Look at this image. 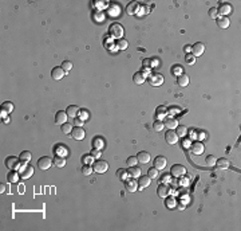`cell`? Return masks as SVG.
Segmentation results:
<instances>
[{"mask_svg":"<svg viewBox=\"0 0 241 231\" xmlns=\"http://www.w3.org/2000/svg\"><path fill=\"white\" fill-rule=\"evenodd\" d=\"M2 109H3L4 112H7V113H11V112L14 110V104H12V102H8V101H7V102H3Z\"/></svg>","mask_w":241,"mask_h":231,"instance_id":"d6a6232c","label":"cell"},{"mask_svg":"<svg viewBox=\"0 0 241 231\" xmlns=\"http://www.w3.org/2000/svg\"><path fill=\"white\" fill-rule=\"evenodd\" d=\"M51 165H52V160H51L48 156H43V157H40V159L38 160V168H39V169H42V171L50 169Z\"/></svg>","mask_w":241,"mask_h":231,"instance_id":"3957f363","label":"cell"},{"mask_svg":"<svg viewBox=\"0 0 241 231\" xmlns=\"http://www.w3.org/2000/svg\"><path fill=\"white\" fill-rule=\"evenodd\" d=\"M166 206H168L169 208L176 207V206H177V201H176V199H174V197H169V199L166 200Z\"/></svg>","mask_w":241,"mask_h":231,"instance_id":"ee69618b","label":"cell"},{"mask_svg":"<svg viewBox=\"0 0 241 231\" xmlns=\"http://www.w3.org/2000/svg\"><path fill=\"white\" fill-rule=\"evenodd\" d=\"M67 113L63 112V110H59L56 112V116H55V124L56 125H63V124L67 122Z\"/></svg>","mask_w":241,"mask_h":231,"instance_id":"4fadbf2b","label":"cell"},{"mask_svg":"<svg viewBox=\"0 0 241 231\" xmlns=\"http://www.w3.org/2000/svg\"><path fill=\"white\" fill-rule=\"evenodd\" d=\"M184 51H185V53H186V54H189V53H190V51H192V46L186 45V46L184 47Z\"/></svg>","mask_w":241,"mask_h":231,"instance_id":"11a10c76","label":"cell"},{"mask_svg":"<svg viewBox=\"0 0 241 231\" xmlns=\"http://www.w3.org/2000/svg\"><path fill=\"white\" fill-rule=\"evenodd\" d=\"M217 15H218V11L216 7H212V8L209 10V16L212 18V19H217Z\"/></svg>","mask_w":241,"mask_h":231,"instance_id":"f6af8a7d","label":"cell"},{"mask_svg":"<svg viewBox=\"0 0 241 231\" xmlns=\"http://www.w3.org/2000/svg\"><path fill=\"white\" fill-rule=\"evenodd\" d=\"M181 184H182V185H188L189 184V179H186V177L181 179Z\"/></svg>","mask_w":241,"mask_h":231,"instance_id":"9f6ffc18","label":"cell"},{"mask_svg":"<svg viewBox=\"0 0 241 231\" xmlns=\"http://www.w3.org/2000/svg\"><path fill=\"white\" fill-rule=\"evenodd\" d=\"M74 124H75V126H82L83 125V120L75 118V120H74Z\"/></svg>","mask_w":241,"mask_h":231,"instance_id":"f5cc1de1","label":"cell"},{"mask_svg":"<svg viewBox=\"0 0 241 231\" xmlns=\"http://www.w3.org/2000/svg\"><path fill=\"white\" fill-rule=\"evenodd\" d=\"M135 7H137V3L129 4V7H127V14H135Z\"/></svg>","mask_w":241,"mask_h":231,"instance_id":"681fc988","label":"cell"},{"mask_svg":"<svg viewBox=\"0 0 241 231\" xmlns=\"http://www.w3.org/2000/svg\"><path fill=\"white\" fill-rule=\"evenodd\" d=\"M185 62H186V65L192 66L196 63V57L193 55V54H186V57H185Z\"/></svg>","mask_w":241,"mask_h":231,"instance_id":"60d3db41","label":"cell"},{"mask_svg":"<svg viewBox=\"0 0 241 231\" xmlns=\"http://www.w3.org/2000/svg\"><path fill=\"white\" fill-rule=\"evenodd\" d=\"M62 133H64V134H68V133H71V130H72V125L71 124H68V122H66V124H63L62 125Z\"/></svg>","mask_w":241,"mask_h":231,"instance_id":"d590c367","label":"cell"},{"mask_svg":"<svg viewBox=\"0 0 241 231\" xmlns=\"http://www.w3.org/2000/svg\"><path fill=\"white\" fill-rule=\"evenodd\" d=\"M60 67L66 71V74H67V73L72 69V63H71L70 61H64V62H62V66H60Z\"/></svg>","mask_w":241,"mask_h":231,"instance_id":"74e56055","label":"cell"},{"mask_svg":"<svg viewBox=\"0 0 241 231\" xmlns=\"http://www.w3.org/2000/svg\"><path fill=\"white\" fill-rule=\"evenodd\" d=\"M110 34L113 36H115V38H118V39H121L122 34H123V27H122L121 24H118V23H114L110 27Z\"/></svg>","mask_w":241,"mask_h":231,"instance_id":"30bf717a","label":"cell"},{"mask_svg":"<svg viewBox=\"0 0 241 231\" xmlns=\"http://www.w3.org/2000/svg\"><path fill=\"white\" fill-rule=\"evenodd\" d=\"M154 167L157 168V169H164L166 167V157L165 156H157L154 159Z\"/></svg>","mask_w":241,"mask_h":231,"instance_id":"2e32d148","label":"cell"},{"mask_svg":"<svg viewBox=\"0 0 241 231\" xmlns=\"http://www.w3.org/2000/svg\"><path fill=\"white\" fill-rule=\"evenodd\" d=\"M165 126H168L169 129H174V128L178 126V122H177L176 118H172V117H168V118H165V122H164Z\"/></svg>","mask_w":241,"mask_h":231,"instance_id":"d4e9b609","label":"cell"},{"mask_svg":"<svg viewBox=\"0 0 241 231\" xmlns=\"http://www.w3.org/2000/svg\"><path fill=\"white\" fill-rule=\"evenodd\" d=\"M84 136H86V132H84V129L82 126H75L72 128L71 130V137L74 138V140H83Z\"/></svg>","mask_w":241,"mask_h":231,"instance_id":"52a82bcc","label":"cell"},{"mask_svg":"<svg viewBox=\"0 0 241 231\" xmlns=\"http://www.w3.org/2000/svg\"><path fill=\"white\" fill-rule=\"evenodd\" d=\"M161 181L165 183V184H166V183H169V181H170V175H164V176L161 177Z\"/></svg>","mask_w":241,"mask_h":231,"instance_id":"816d5d0a","label":"cell"},{"mask_svg":"<svg viewBox=\"0 0 241 231\" xmlns=\"http://www.w3.org/2000/svg\"><path fill=\"white\" fill-rule=\"evenodd\" d=\"M137 160H138V163H142V164H147L150 161V155L147 152H139L138 155H137Z\"/></svg>","mask_w":241,"mask_h":231,"instance_id":"ffe728a7","label":"cell"},{"mask_svg":"<svg viewBox=\"0 0 241 231\" xmlns=\"http://www.w3.org/2000/svg\"><path fill=\"white\" fill-rule=\"evenodd\" d=\"M166 116H168V113H166V109L164 106H158L157 110H155V117H157V120H164L166 118Z\"/></svg>","mask_w":241,"mask_h":231,"instance_id":"cb8c5ba5","label":"cell"},{"mask_svg":"<svg viewBox=\"0 0 241 231\" xmlns=\"http://www.w3.org/2000/svg\"><path fill=\"white\" fill-rule=\"evenodd\" d=\"M0 114H2V118H6L8 113H7V112H4V110H3V109H2V112H0Z\"/></svg>","mask_w":241,"mask_h":231,"instance_id":"680465c9","label":"cell"},{"mask_svg":"<svg viewBox=\"0 0 241 231\" xmlns=\"http://www.w3.org/2000/svg\"><path fill=\"white\" fill-rule=\"evenodd\" d=\"M6 188H7V187H6L4 184H2V185H0V189H2V191H0V192H2V193H3V192H6V191H4Z\"/></svg>","mask_w":241,"mask_h":231,"instance_id":"94428289","label":"cell"},{"mask_svg":"<svg viewBox=\"0 0 241 231\" xmlns=\"http://www.w3.org/2000/svg\"><path fill=\"white\" fill-rule=\"evenodd\" d=\"M127 173L133 179H138L139 176H141V168H138V167H130L127 169Z\"/></svg>","mask_w":241,"mask_h":231,"instance_id":"603a6c76","label":"cell"},{"mask_svg":"<svg viewBox=\"0 0 241 231\" xmlns=\"http://www.w3.org/2000/svg\"><path fill=\"white\" fill-rule=\"evenodd\" d=\"M54 165L58 167V168H63L66 165V159L63 156H56L54 159Z\"/></svg>","mask_w":241,"mask_h":231,"instance_id":"83f0119b","label":"cell"},{"mask_svg":"<svg viewBox=\"0 0 241 231\" xmlns=\"http://www.w3.org/2000/svg\"><path fill=\"white\" fill-rule=\"evenodd\" d=\"M153 129H154L155 132H161L162 129H164V121L157 120V121H155V122L153 124Z\"/></svg>","mask_w":241,"mask_h":231,"instance_id":"ab89813d","label":"cell"},{"mask_svg":"<svg viewBox=\"0 0 241 231\" xmlns=\"http://www.w3.org/2000/svg\"><path fill=\"white\" fill-rule=\"evenodd\" d=\"M216 157H214L213 155H209V156H206V159H205V163H206V165L208 167H213L214 164H216Z\"/></svg>","mask_w":241,"mask_h":231,"instance_id":"8d00e7d4","label":"cell"},{"mask_svg":"<svg viewBox=\"0 0 241 231\" xmlns=\"http://www.w3.org/2000/svg\"><path fill=\"white\" fill-rule=\"evenodd\" d=\"M127 176H129L127 171H125V169H118L117 171V177L119 179V180H126V179H127Z\"/></svg>","mask_w":241,"mask_h":231,"instance_id":"e575fe53","label":"cell"},{"mask_svg":"<svg viewBox=\"0 0 241 231\" xmlns=\"http://www.w3.org/2000/svg\"><path fill=\"white\" fill-rule=\"evenodd\" d=\"M176 133H177V136H178V137H185V136H186V133H188L186 126L178 125V126L176 128Z\"/></svg>","mask_w":241,"mask_h":231,"instance_id":"4dcf8cb0","label":"cell"},{"mask_svg":"<svg viewBox=\"0 0 241 231\" xmlns=\"http://www.w3.org/2000/svg\"><path fill=\"white\" fill-rule=\"evenodd\" d=\"M64 75H66V71L63 70L62 67H54L52 71H51V77H52V79H55V81L62 79Z\"/></svg>","mask_w":241,"mask_h":231,"instance_id":"5bb4252c","label":"cell"},{"mask_svg":"<svg viewBox=\"0 0 241 231\" xmlns=\"http://www.w3.org/2000/svg\"><path fill=\"white\" fill-rule=\"evenodd\" d=\"M170 173H172L174 177H178V176H184L186 173V168L182 164H174L172 167V169H170Z\"/></svg>","mask_w":241,"mask_h":231,"instance_id":"8992f818","label":"cell"},{"mask_svg":"<svg viewBox=\"0 0 241 231\" xmlns=\"http://www.w3.org/2000/svg\"><path fill=\"white\" fill-rule=\"evenodd\" d=\"M229 24H231V20L228 19V16H221V18H217V26L222 30H225V28L229 27Z\"/></svg>","mask_w":241,"mask_h":231,"instance_id":"d6986e66","label":"cell"},{"mask_svg":"<svg viewBox=\"0 0 241 231\" xmlns=\"http://www.w3.org/2000/svg\"><path fill=\"white\" fill-rule=\"evenodd\" d=\"M20 164L21 161L19 157H15V156H10L6 159V167L8 168V169L14 171V169H19L20 168Z\"/></svg>","mask_w":241,"mask_h":231,"instance_id":"6da1fadb","label":"cell"},{"mask_svg":"<svg viewBox=\"0 0 241 231\" xmlns=\"http://www.w3.org/2000/svg\"><path fill=\"white\" fill-rule=\"evenodd\" d=\"M184 203H185V201H181V203L178 204V206H177V207H178L180 208V210H184V208H185V206H184Z\"/></svg>","mask_w":241,"mask_h":231,"instance_id":"91938a15","label":"cell"},{"mask_svg":"<svg viewBox=\"0 0 241 231\" xmlns=\"http://www.w3.org/2000/svg\"><path fill=\"white\" fill-rule=\"evenodd\" d=\"M204 51H205V46H204V43H200L198 42V43H196V45L192 46V54L196 58L200 57V55H202Z\"/></svg>","mask_w":241,"mask_h":231,"instance_id":"7c38bea8","label":"cell"},{"mask_svg":"<svg viewBox=\"0 0 241 231\" xmlns=\"http://www.w3.org/2000/svg\"><path fill=\"white\" fill-rule=\"evenodd\" d=\"M165 140H166V142H168V144L174 145L177 141H178V136H177V133H176V132H174L173 129H169V130L165 133Z\"/></svg>","mask_w":241,"mask_h":231,"instance_id":"9c48e42d","label":"cell"},{"mask_svg":"<svg viewBox=\"0 0 241 231\" xmlns=\"http://www.w3.org/2000/svg\"><path fill=\"white\" fill-rule=\"evenodd\" d=\"M149 83L151 86H161L164 83V77L159 73H153L149 75Z\"/></svg>","mask_w":241,"mask_h":231,"instance_id":"277c9868","label":"cell"},{"mask_svg":"<svg viewBox=\"0 0 241 231\" xmlns=\"http://www.w3.org/2000/svg\"><path fill=\"white\" fill-rule=\"evenodd\" d=\"M177 83H178L180 86H182V87L188 86L189 85V75H186V74L178 75V78H177Z\"/></svg>","mask_w":241,"mask_h":231,"instance_id":"484cf974","label":"cell"},{"mask_svg":"<svg viewBox=\"0 0 241 231\" xmlns=\"http://www.w3.org/2000/svg\"><path fill=\"white\" fill-rule=\"evenodd\" d=\"M127 46H129L127 40H125V39H118L117 40V47L119 50H126V49H127Z\"/></svg>","mask_w":241,"mask_h":231,"instance_id":"836d02e7","label":"cell"},{"mask_svg":"<svg viewBox=\"0 0 241 231\" xmlns=\"http://www.w3.org/2000/svg\"><path fill=\"white\" fill-rule=\"evenodd\" d=\"M181 67L180 66H176V67H172V74L173 75H181Z\"/></svg>","mask_w":241,"mask_h":231,"instance_id":"c3c4849f","label":"cell"},{"mask_svg":"<svg viewBox=\"0 0 241 231\" xmlns=\"http://www.w3.org/2000/svg\"><path fill=\"white\" fill-rule=\"evenodd\" d=\"M19 176H20V175H17V172L11 171L10 173L7 175V180H8L10 183H16V181H17V179H19Z\"/></svg>","mask_w":241,"mask_h":231,"instance_id":"1f68e13d","label":"cell"},{"mask_svg":"<svg viewBox=\"0 0 241 231\" xmlns=\"http://www.w3.org/2000/svg\"><path fill=\"white\" fill-rule=\"evenodd\" d=\"M92 171H94V169H92L90 165H83V168H82V175L88 176V175L92 173Z\"/></svg>","mask_w":241,"mask_h":231,"instance_id":"7bdbcfd3","label":"cell"},{"mask_svg":"<svg viewBox=\"0 0 241 231\" xmlns=\"http://www.w3.org/2000/svg\"><path fill=\"white\" fill-rule=\"evenodd\" d=\"M79 112H80V109L76 105H70L67 108V110H66L67 116L71 117V118H76V116H79Z\"/></svg>","mask_w":241,"mask_h":231,"instance_id":"e0dca14e","label":"cell"},{"mask_svg":"<svg viewBox=\"0 0 241 231\" xmlns=\"http://www.w3.org/2000/svg\"><path fill=\"white\" fill-rule=\"evenodd\" d=\"M137 161H138V160H137V157H134V156L129 157V159H127V165L129 167H134L137 164Z\"/></svg>","mask_w":241,"mask_h":231,"instance_id":"bcb514c9","label":"cell"},{"mask_svg":"<svg viewBox=\"0 0 241 231\" xmlns=\"http://www.w3.org/2000/svg\"><path fill=\"white\" fill-rule=\"evenodd\" d=\"M214 165H217L218 169H228L231 164H229L228 159H218V160H216V164H214Z\"/></svg>","mask_w":241,"mask_h":231,"instance_id":"7402d4cb","label":"cell"},{"mask_svg":"<svg viewBox=\"0 0 241 231\" xmlns=\"http://www.w3.org/2000/svg\"><path fill=\"white\" fill-rule=\"evenodd\" d=\"M150 62H151L150 59H145V61H143V66H145L146 69H149V67H150V65H151Z\"/></svg>","mask_w":241,"mask_h":231,"instance_id":"db71d44e","label":"cell"},{"mask_svg":"<svg viewBox=\"0 0 241 231\" xmlns=\"http://www.w3.org/2000/svg\"><path fill=\"white\" fill-rule=\"evenodd\" d=\"M19 159H20V161H21V163L27 164L28 161L31 160V152H28V151H24V152H21V153H20V156H19Z\"/></svg>","mask_w":241,"mask_h":231,"instance_id":"f546056e","label":"cell"},{"mask_svg":"<svg viewBox=\"0 0 241 231\" xmlns=\"http://www.w3.org/2000/svg\"><path fill=\"white\" fill-rule=\"evenodd\" d=\"M190 148H192V152L196 153V155H201V153L204 152V144H202V142H200V141L193 142Z\"/></svg>","mask_w":241,"mask_h":231,"instance_id":"44dd1931","label":"cell"},{"mask_svg":"<svg viewBox=\"0 0 241 231\" xmlns=\"http://www.w3.org/2000/svg\"><path fill=\"white\" fill-rule=\"evenodd\" d=\"M147 176H149L150 179H155V177L158 176V169H157L155 167H154V168H153V167L149 168V169H147Z\"/></svg>","mask_w":241,"mask_h":231,"instance_id":"f35d334b","label":"cell"},{"mask_svg":"<svg viewBox=\"0 0 241 231\" xmlns=\"http://www.w3.org/2000/svg\"><path fill=\"white\" fill-rule=\"evenodd\" d=\"M32 173H34V168H32L31 165H27V164H24V163L20 164L19 175H20V177L23 179V180H25V179H28V177H31Z\"/></svg>","mask_w":241,"mask_h":231,"instance_id":"7a4b0ae2","label":"cell"},{"mask_svg":"<svg viewBox=\"0 0 241 231\" xmlns=\"http://www.w3.org/2000/svg\"><path fill=\"white\" fill-rule=\"evenodd\" d=\"M82 161L84 165H90V164H92V156L91 155H84L82 157Z\"/></svg>","mask_w":241,"mask_h":231,"instance_id":"b9f144b4","label":"cell"},{"mask_svg":"<svg viewBox=\"0 0 241 231\" xmlns=\"http://www.w3.org/2000/svg\"><path fill=\"white\" fill-rule=\"evenodd\" d=\"M90 155H91L92 157H95V159H99V157H101V155H102V152L99 151V149H94V148H92V151H91Z\"/></svg>","mask_w":241,"mask_h":231,"instance_id":"7dc6e473","label":"cell"},{"mask_svg":"<svg viewBox=\"0 0 241 231\" xmlns=\"http://www.w3.org/2000/svg\"><path fill=\"white\" fill-rule=\"evenodd\" d=\"M150 181L151 179L149 177V176H139V180H138V189H141L142 191L143 188H146V187L150 185Z\"/></svg>","mask_w":241,"mask_h":231,"instance_id":"9a60e30c","label":"cell"},{"mask_svg":"<svg viewBox=\"0 0 241 231\" xmlns=\"http://www.w3.org/2000/svg\"><path fill=\"white\" fill-rule=\"evenodd\" d=\"M133 81H134L135 85H142L145 82V77L142 73H135V74L133 75Z\"/></svg>","mask_w":241,"mask_h":231,"instance_id":"f1b7e54d","label":"cell"},{"mask_svg":"<svg viewBox=\"0 0 241 231\" xmlns=\"http://www.w3.org/2000/svg\"><path fill=\"white\" fill-rule=\"evenodd\" d=\"M103 145H105V142H103V140L99 137V136H96L94 140H92V148L94 149H99V151H101V149L103 148Z\"/></svg>","mask_w":241,"mask_h":231,"instance_id":"4316f807","label":"cell"},{"mask_svg":"<svg viewBox=\"0 0 241 231\" xmlns=\"http://www.w3.org/2000/svg\"><path fill=\"white\" fill-rule=\"evenodd\" d=\"M170 193V188L168 187V184H165V183H161V184L158 185V188H157V195L159 196V197H166Z\"/></svg>","mask_w":241,"mask_h":231,"instance_id":"8fae6325","label":"cell"},{"mask_svg":"<svg viewBox=\"0 0 241 231\" xmlns=\"http://www.w3.org/2000/svg\"><path fill=\"white\" fill-rule=\"evenodd\" d=\"M92 169L95 172H98V173H105V172L109 169V164H107V161H105V160H98L94 163Z\"/></svg>","mask_w":241,"mask_h":231,"instance_id":"5b68a950","label":"cell"},{"mask_svg":"<svg viewBox=\"0 0 241 231\" xmlns=\"http://www.w3.org/2000/svg\"><path fill=\"white\" fill-rule=\"evenodd\" d=\"M79 118L80 120H86V118H88V113H87V110H80L79 112Z\"/></svg>","mask_w":241,"mask_h":231,"instance_id":"f907efd6","label":"cell"},{"mask_svg":"<svg viewBox=\"0 0 241 231\" xmlns=\"http://www.w3.org/2000/svg\"><path fill=\"white\" fill-rule=\"evenodd\" d=\"M142 74H143V77H146V75H150V70H149V69H146V67H145V69H143V71H142Z\"/></svg>","mask_w":241,"mask_h":231,"instance_id":"6f0895ef","label":"cell"},{"mask_svg":"<svg viewBox=\"0 0 241 231\" xmlns=\"http://www.w3.org/2000/svg\"><path fill=\"white\" fill-rule=\"evenodd\" d=\"M217 11H218V14H221V15L227 16L228 14H231V12H232V6H231V4H228V3H224V4H221L220 7H218Z\"/></svg>","mask_w":241,"mask_h":231,"instance_id":"ac0fdd59","label":"cell"},{"mask_svg":"<svg viewBox=\"0 0 241 231\" xmlns=\"http://www.w3.org/2000/svg\"><path fill=\"white\" fill-rule=\"evenodd\" d=\"M125 189L129 192H135L138 189V181L134 179H126L125 180Z\"/></svg>","mask_w":241,"mask_h":231,"instance_id":"ba28073f","label":"cell"}]
</instances>
